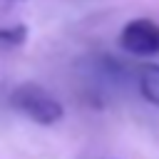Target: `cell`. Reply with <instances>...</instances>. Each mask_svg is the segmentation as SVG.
<instances>
[{"label":"cell","mask_w":159,"mask_h":159,"mask_svg":"<svg viewBox=\"0 0 159 159\" xmlns=\"http://www.w3.org/2000/svg\"><path fill=\"white\" fill-rule=\"evenodd\" d=\"M10 104H12L20 114H25V117H30L32 122L45 124V127L57 124V122L65 117L62 104H60L45 87L32 84V82H25V84L15 87L12 94H10Z\"/></svg>","instance_id":"obj_1"},{"label":"cell","mask_w":159,"mask_h":159,"mask_svg":"<svg viewBox=\"0 0 159 159\" xmlns=\"http://www.w3.org/2000/svg\"><path fill=\"white\" fill-rule=\"evenodd\" d=\"M137 84H139V94L149 104L159 107V62H149V65L139 67Z\"/></svg>","instance_id":"obj_3"},{"label":"cell","mask_w":159,"mask_h":159,"mask_svg":"<svg viewBox=\"0 0 159 159\" xmlns=\"http://www.w3.org/2000/svg\"><path fill=\"white\" fill-rule=\"evenodd\" d=\"M119 45L129 55L137 57H152L159 55V22L149 17L129 20L119 32Z\"/></svg>","instance_id":"obj_2"},{"label":"cell","mask_w":159,"mask_h":159,"mask_svg":"<svg viewBox=\"0 0 159 159\" xmlns=\"http://www.w3.org/2000/svg\"><path fill=\"white\" fill-rule=\"evenodd\" d=\"M25 40H27V27L25 25L0 27V45L2 47H20Z\"/></svg>","instance_id":"obj_4"}]
</instances>
